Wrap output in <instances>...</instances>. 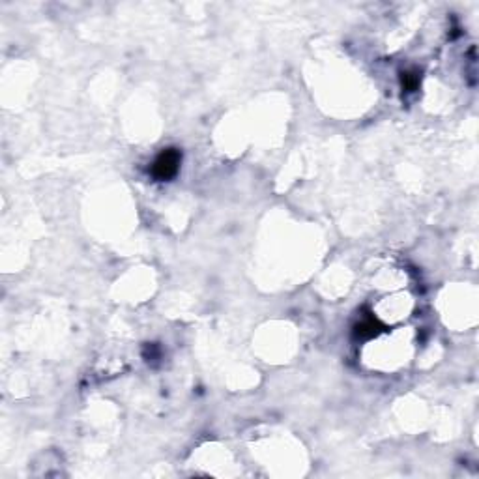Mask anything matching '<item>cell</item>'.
<instances>
[{
  "instance_id": "cell-3",
  "label": "cell",
  "mask_w": 479,
  "mask_h": 479,
  "mask_svg": "<svg viewBox=\"0 0 479 479\" xmlns=\"http://www.w3.org/2000/svg\"><path fill=\"white\" fill-rule=\"evenodd\" d=\"M404 79H406V88H408V90H414L415 85H417V81H419L417 77H410V73H406V75H404ZM404 79H402V81H404Z\"/></svg>"
},
{
  "instance_id": "cell-2",
  "label": "cell",
  "mask_w": 479,
  "mask_h": 479,
  "mask_svg": "<svg viewBox=\"0 0 479 479\" xmlns=\"http://www.w3.org/2000/svg\"><path fill=\"white\" fill-rule=\"evenodd\" d=\"M378 324H376V320H372V318H369V320L361 322V324H358V328H356V333H358L359 337H372L378 333Z\"/></svg>"
},
{
  "instance_id": "cell-1",
  "label": "cell",
  "mask_w": 479,
  "mask_h": 479,
  "mask_svg": "<svg viewBox=\"0 0 479 479\" xmlns=\"http://www.w3.org/2000/svg\"><path fill=\"white\" fill-rule=\"evenodd\" d=\"M180 161H182V154L176 148H167L158 156V159L154 161L152 167V174L158 180H169L178 172Z\"/></svg>"
}]
</instances>
